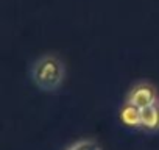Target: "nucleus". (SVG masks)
Segmentation results:
<instances>
[{"label":"nucleus","instance_id":"39448f33","mask_svg":"<svg viewBox=\"0 0 159 150\" xmlns=\"http://www.w3.org/2000/svg\"><path fill=\"white\" fill-rule=\"evenodd\" d=\"M67 150H100L98 144L95 141H91V139H81L75 142L73 145H70Z\"/></svg>","mask_w":159,"mask_h":150},{"label":"nucleus","instance_id":"f257e3e1","mask_svg":"<svg viewBox=\"0 0 159 150\" xmlns=\"http://www.w3.org/2000/svg\"><path fill=\"white\" fill-rule=\"evenodd\" d=\"M30 78L38 89L44 92H56L66 78V64L59 56L45 53L31 63Z\"/></svg>","mask_w":159,"mask_h":150},{"label":"nucleus","instance_id":"f03ea898","mask_svg":"<svg viewBox=\"0 0 159 150\" xmlns=\"http://www.w3.org/2000/svg\"><path fill=\"white\" fill-rule=\"evenodd\" d=\"M126 102L136 105L137 108L143 110L147 106H151V105H156L159 103V96H157V91L153 85L147 83V82H140L137 85H134L129 92L126 94Z\"/></svg>","mask_w":159,"mask_h":150},{"label":"nucleus","instance_id":"7ed1b4c3","mask_svg":"<svg viewBox=\"0 0 159 150\" xmlns=\"http://www.w3.org/2000/svg\"><path fill=\"white\" fill-rule=\"evenodd\" d=\"M119 119L125 128L133 131H142V110L136 105L125 100V103L119 110Z\"/></svg>","mask_w":159,"mask_h":150},{"label":"nucleus","instance_id":"20e7f679","mask_svg":"<svg viewBox=\"0 0 159 150\" xmlns=\"http://www.w3.org/2000/svg\"><path fill=\"white\" fill-rule=\"evenodd\" d=\"M142 131L148 134L159 131V103L142 110Z\"/></svg>","mask_w":159,"mask_h":150}]
</instances>
